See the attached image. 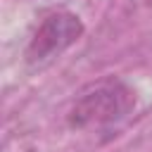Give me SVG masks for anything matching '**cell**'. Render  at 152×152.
<instances>
[{"instance_id": "6da1fadb", "label": "cell", "mask_w": 152, "mask_h": 152, "mask_svg": "<svg viewBox=\"0 0 152 152\" xmlns=\"http://www.w3.org/2000/svg\"><path fill=\"white\" fill-rule=\"evenodd\" d=\"M135 109V93L121 78H102L90 83L74 100L66 121L76 131H104L119 126Z\"/></svg>"}, {"instance_id": "7a4b0ae2", "label": "cell", "mask_w": 152, "mask_h": 152, "mask_svg": "<svg viewBox=\"0 0 152 152\" xmlns=\"http://www.w3.org/2000/svg\"><path fill=\"white\" fill-rule=\"evenodd\" d=\"M83 36V21L78 14L69 10H55L43 17V21L36 26L28 45H26V62L33 66H40L57 55H62L66 48H71Z\"/></svg>"}]
</instances>
